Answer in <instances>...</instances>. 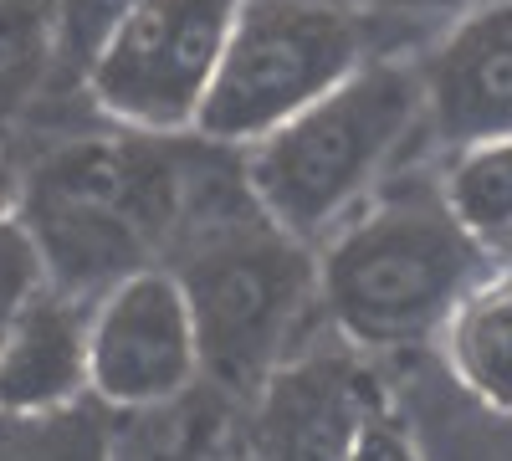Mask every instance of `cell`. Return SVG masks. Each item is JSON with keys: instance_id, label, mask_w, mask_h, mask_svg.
<instances>
[{"instance_id": "5b68a950", "label": "cell", "mask_w": 512, "mask_h": 461, "mask_svg": "<svg viewBox=\"0 0 512 461\" xmlns=\"http://www.w3.org/2000/svg\"><path fill=\"white\" fill-rule=\"evenodd\" d=\"M241 6L246 0H139L88 67L93 103L134 134H190Z\"/></svg>"}, {"instance_id": "5bb4252c", "label": "cell", "mask_w": 512, "mask_h": 461, "mask_svg": "<svg viewBox=\"0 0 512 461\" xmlns=\"http://www.w3.org/2000/svg\"><path fill=\"white\" fill-rule=\"evenodd\" d=\"M139 0H52V26H57V52L88 72L93 57L108 47V36L128 21Z\"/></svg>"}, {"instance_id": "9c48e42d", "label": "cell", "mask_w": 512, "mask_h": 461, "mask_svg": "<svg viewBox=\"0 0 512 461\" xmlns=\"http://www.w3.org/2000/svg\"><path fill=\"white\" fill-rule=\"evenodd\" d=\"M88 303L41 282L0 344V410L36 415L88 400Z\"/></svg>"}, {"instance_id": "7c38bea8", "label": "cell", "mask_w": 512, "mask_h": 461, "mask_svg": "<svg viewBox=\"0 0 512 461\" xmlns=\"http://www.w3.org/2000/svg\"><path fill=\"white\" fill-rule=\"evenodd\" d=\"M0 461H113V410L93 395L36 415L0 410Z\"/></svg>"}, {"instance_id": "ac0fdd59", "label": "cell", "mask_w": 512, "mask_h": 461, "mask_svg": "<svg viewBox=\"0 0 512 461\" xmlns=\"http://www.w3.org/2000/svg\"><path fill=\"white\" fill-rule=\"evenodd\" d=\"M21 211V175H16V164L6 159V149H0V226H11Z\"/></svg>"}, {"instance_id": "2e32d148", "label": "cell", "mask_w": 512, "mask_h": 461, "mask_svg": "<svg viewBox=\"0 0 512 461\" xmlns=\"http://www.w3.org/2000/svg\"><path fill=\"white\" fill-rule=\"evenodd\" d=\"M36 287H41V262H36L26 231L16 221L0 226V344H6V333H11L21 303L31 298Z\"/></svg>"}, {"instance_id": "52a82bcc", "label": "cell", "mask_w": 512, "mask_h": 461, "mask_svg": "<svg viewBox=\"0 0 512 461\" xmlns=\"http://www.w3.org/2000/svg\"><path fill=\"white\" fill-rule=\"evenodd\" d=\"M420 88L451 149L512 139V0H482L466 11L425 62Z\"/></svg>"}, {"instance_id": "4fadbf2b", "label": "cell", "mask_w": 512, "mask_h": 461, "mask_svg": "<svg viewBox=\"0 0 512 461\" xmlns=\"http://www.w3.org/2000/svg\"><path fill=\"white\" fill-rule=\"evenodd\" d=\"M57 57L52 0H0V118H11Z\"/></svg>"}, {"instance_id": "277c9868", "label": "cell", "mask_w": 512, "mask_h": 461, "mask_svg": "<svg viewBox=\"0 0 512 461\" xmlns=\"http://www.w3.org/2000/svg\"><path fill=\"white\" fill-rule=\"evenodd\" d=\"M359 62L364 26L344 0H246L190 134L200 144L251 149Z\"/></svg>"}, {"instance_id": "3957f363", "label": "cell", "mask_w": 512, "mask_h": 461, "mask_svg": "<svg viewBox=\"0 0 512 461\" xmlns=\"http://www.w3.org/2000/svg\"><path fill=\"white\" fill-rule=\"evenodd\" d=\"M185 267H169L185 287L200 374L231 395H256L297 354L318 308L313 246L282 236L256 205L185 221Z\"/></svg>"}, {"instance_id": "8fae6325", "label": "cell", "mask_w": 512, "mask_h": 461, "mask_svg": "<svg viewBox=\"0 0 512 461\" xmlns=\"http://www.w3.org/2000/svg\"><path fill=\"white\" fill-rule=\"evenodd\" d=\"M441 200L451 221L482 251H502L512 241V139H482L451 149L441 175Z\"/></svg>"}, {"instance_id": "30bf717a", "label": "cell", "mask_w": 512, "mask_h": 461, "mask_svg": "<svg viewBox=\"0 0 512 461\" xmlns=\"http://www.w3.org/2000/svg\"><path fill=\"white\" fill-rule=\"evenodd\" d=\"M436 339L451 385L512 421V267H487L461 292Z\"/></svg>"}, {"instance_id": "8992f818", "label": "cell", "mask_w": 512, "mask_h": 461, "mask_svg": "<svg viewBox=\"0 0 512 461\" xmlns=\"http://www.w3.org/2000/svg\"><path fill=\"white\" fill-rule=\"evenodd\" d=\"M200 380V344L185 287L169 267H139L88 313V395L108 410L185 400Z\"/></svg>"}, {"instance_id": "ba28073f", "label": "cell", "mask_w": 512, "mask_h": 461, "mask_svg": "<svg viewBox=\"0 0 512 461\" xmlns=\"http://www.w3.org/2000/svg\"><path fill=\"white\" fill-rule=\"evenodd\" d=\"M256 395H262L256 461H344L359 421L374 410L354 364L328 349H297Z\"/></svg>"}, {"instance_id": "e0dca14e", "label": "cell", "mask_w": 512, "mask_h": 461, "mask_svg": "<svg viewBox=\"0 0 512 461\" xmlns=\"http://www.w3.org/2000/svg\"><path fill=\"white\" fill-rule=\"evenodd\" d=\"M344 461H425V456H420V446H415V436H410V426L400 421V415L374 405L359 421Z\"/></svg>"}, {"instance_id": "9a60e30c", "label": "cell", "mask_w": 512, "mask_h": 461, "mask_svg": "<svg viewBox=\"0 0 512 461\" xmlns=\"http://www.w3.org/2000/svg\"><path fill=\"white\" fill-rule=\"evenodd\" d=\"M415 446H420L425 461H512V421H507V415L482 410V426L446 421L431 446H425V441H415Z\"/></svg>"}, {"instance_id": "7a4b0ae2", "label": "cell", "mask_w": 512, "mask_h": 461, "mask_svg": "<svg viewBox=\"0 0 512 461\" xmlns=\"http://www.w3.org/2000/svg\"><path fill=\"white\" fill-rule=\"evenodd\" d=\"M420 113V72L364 57L338 88L246 149L241 185L282 236L318 246L379 185Z\"/></svg>"}, {"instance_id": "6da1fadb", "label": "cell", "mask_w": 512, "mask_h": 461, "mask_svg": "<svg viewBox=\"0 0 512 461\" xmlns=\"http://www.w3.org/2000/svg\"><path fill=\"white\" fill-rule=\"evenodd\" d=\"M482 272L487 251L451 221L441 185L420 180L369 190L313 246L318 308L354 349H415L436 339Z\"/></svg>"}, {"instance_id": "d6986e66", "label": "cell", "mask_w": 512, "mask_h": 461, "mask_svg": "<svg viewBox=\"0 0 512 461\" xmlns=\"http://www.w3.org/2000/svg\"><path fill=\"white\" fill-rule=\"evenodd\" d=\"M384 11H446V6H461V0H374Z\"/></svg>"}, {"instance_id": "ffe728a7", "label": "cell", "mask_w": 512, "mask_h": 461, "mask_svg": "<svg viewBox=\"0 0 512 461\" xmlns=\"http://www.w3.org/2000/svg\"><path fill=\"white\" fill-rule=\"evenodd\" d=\"M502 257H507V262H502V267H512V241H507V246H502Z\"/></svg>"}]
</instances>
